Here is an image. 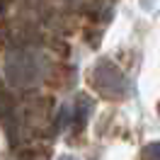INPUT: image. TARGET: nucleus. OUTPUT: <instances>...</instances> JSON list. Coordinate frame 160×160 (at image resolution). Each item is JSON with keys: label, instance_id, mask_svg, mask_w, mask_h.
Returning <instances> with one entry per match:
<instances>
[{"label": "nucleus", "instance_id": "obj_1", "mask_svg": "<svg viewBox=\"0 0 160 160\" xmlns=\"http://www.w3.org/2000/svg\"><path fill=\"white\" fill-rule=\"evenodd\" d=\"M143 160H160V143H150L143 150Z\"/></svg>", "mask_w": 160, "mask_h": 160}, {"label": "nucleus", "instance_id": "obj_2", "mask_svg": "<svg viewBox=\"0 0 160 160\" xmlns=\"http://www.w3.org/2000/svg\"><path fill=\"white\" fill-rule=\"evenodd\" d=\"M158 112H160V104H158Z\"/></svg>", "mask_w": 160, "mask_h": 160}, {"label": "nucleus", "instance_id": "obj_3", "mask_svg": "<svg viewBox=\"0 0 160 160\" xmlns=\"http://www.w3.org/2000/svg\"><path fill=\"white\" fill-rule=\"evenodd\" d=\"M66 160H68V158H66Z\"/></svg>", "mask_w": 160, "mask_h": 160}]
</instances>
